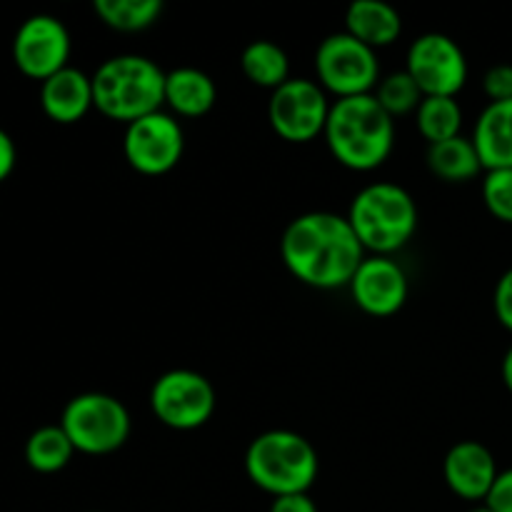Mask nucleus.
<instances>
[{"mask_svg":"<svg viewBox=\"0 0 512 512\" xmlns=\"http://www.w3.org/2000/svg\"><path fill=\"white\" fill-rule=\"evenodd\" d=\"M283 263L300 283L318 290L350 285L365 260V248L348 215L313 210L290 220L280 240Z\"/></svg>","mask_w":512,"mask_h":512,"instance_id":"1","label":"nucleus"},{"mask_svg":"<svg viewBox=\"0 0 512 512\" xmlns=\"http://www.w3.org/2000/svg\"><path fill=\"white\" fill-rule=\"evenodd\" d=\"M323 135L340 165L368 173L393 153L395 118L378 103L375 93L338 98L330 105Z\"/></svg>","mask_w":512,"mask_h":512,"instance_id":"2","label":"nucleus"},{"mask_svg":"<svg viewBox=\"0 0 512 512\" xmlns=\"http://www.w3.org/2000/svg\"><path fill=\"white\" fill-rule=\"evenodd\" d=\"M90 78L95 108L110 120L130 125L165 103V70L145 55H113Z\"/></svg>","mask_w":512,"mask_h":512,"instance_id":"3","label":"nucleus"},{"mask_svg":"<svg viewBox=\"0 0 512 512\" xmlns=\"http://www.w3.org/2000/svg\"><path fill=\"white\" fill-rule=\"evenodd\" d=\"M245 473L273 498L308 493L320 473L318 450L293 430H268L248 445Z\"/></svg>","mask_w":512,"mask_h":512,"instance_id":"4","label":"nucleus"},{"mask_svg":"<svg viewBox=\"0 0 512 512\" xmlns=\"http://www.w3.org/2000/svg\"><path fill=\"white\" fill-rule=\"evenodd\" d=\"M348 220L365 250L390 255L403 248L418 230V205L398 183H370L353 198Z\"/></svg>","mask_w":512,"mask_h":512,"instance_id":"5","label":"nucleus"},{"mask_svg":"<svg viewBox=\"0 0 512 512\" xmlns=\"http://www.w3.org/2000/svg\"><path fill=\"white\" fill-rule=\"evenodd\" d=\"M60 428L78 453L110 455L128 443L130 413L113 395L80 393L63 408Z\"/></svg>","mask_w":512,"mask_h":512,"instance_id":"6","label":"nucleus"},{"mask_svg":"<svg viewBox=\"0 0 512 512\" xmlns=\"http://www.w3.org/2000/svg\"><path fill=\"white\" fill-rule=\"evenodd\" d=\"M315 73L323 90L338 98L368 95L380 83L378 53L348 30L320 40L315 50Z\"/></svg>","mask_w":512,"mask_h":512,"instance_id":"7","label":"nucleus"},{"mask_svg":"<svg viewBox=\"0 0 512 512\" xmlns=\"http://www.w3.org/2000/svg\"><path fill=\"white\" fill-rule=\"evenodd\" d=\"M218 395L213 383L195 370L178 368L160 375L150 390L155 418L173 430L203 428L215 413Z\"/></svg>","mask_w":512,"mask_h":512,"instance_id":"8","label":"nucleus"},{"mask_svg":"<svg viewBox=\"0 0 512 512\" xmlns=\"http://www.w3.org/2000/svg\"><path fill=\"white\" fill-rule=\"evenodd\" d=\"M330 103L323 85L310 78H290L273 90L268 103L270 128L288 143H310L325 133Z\"/></svg>","mask_w":512,"mask_h":512,"instance_id":"9","label":"nucleus"},{"mask_svg":"<svg viewBox=\"0 0 512 512\" xmlns=\"http://www.w3.org/2000/svg\"><path fill=\"white\" fill-rule=\"evenodd\" d=\"M423 95H455L468 83V58L463 48L445 33H425L408 48L405 65Z\"/></svg>","mask_w":512,"mask_h":512,"instance_id":"10","label":"nucleus"},{"mask_svg":"<svg viewBox=\"0 0 512 512\" xmlns=\"http://www.w3.org/2000/svg\"><path fill=\"white\" fill-rule=\"evenodd\" d=\"M185 133L170 113H150L125 128L123 153L130 168L143 175H165L180 163Z\"/></svg>","mask_w":512,"mask_h":512,"instance_id":"11","label":"nucleus"},{"mask_svg":"<svg viewBox=\"0 0 512 512\" xmlns=\"http://www.w3.org/2000/svg\"><path fill=\"white\" fill-rule=\"evenodd\" d=\"M70 33L55 15L38 13L20 23L13 38V60L23 75L33 80H48L50 75L68 68Z\"/></svg>","mask_w":512,"mask_h":512,"instance_id":"12","label":"nucleus"},{"mask_svg":"<svg viewBox=\"0 0 512 512\" xmlns=\"http://www.w3.org/2000/svg\"><path fill=\"white\" fill-rule=\"evenodd\" d=\"M350 293L360 310L375 318L395 315L408 300V275L390 255H370L350 280Z\"/></svg>","mask_w":512,"mask_h":512,"instance_id":"13","label":"nucleus"},{"mask_svg":"<svg viewBox=\"0 0 512 512\" xmlns=\"http://www.w3.org/2000/svg\"><path fill=\"white\" fill-rule=\"evenodd\" d=\"M445 483L453 490L458 498L478 503V500L488 498L493 490L495 480H498L500 470L495 463L493 453L485 448L478 440H463V443L453 445L445 455L443 463Z\"/></svg>","mask_w":512,"mask_h":512,"instance_id":"14","label":"nucleus"},{"mask_svg":"<svg viewBox=\"0 0 512 512\" xmlns=\"http://www.w3.org/2000/svg\"><path fill=\"white\" fill-rule=\"evenodd\" d=\"M40 108L53 123L73 125L88 115L93 103V78L78 68H63L40 83Z\"/></svg>","mask_w":512,"mask_h":512,"instance_id":"15","label":"nucleus"},{"mask_svg":"<svg viewBox=\"0 0 512 512\" xmlns=\"http://www.w3.org/2000/svg\"><path fill=\"white\" fill-rule=\"evenodd\" d=\"M473 143L485 170L512 168V100L485 105L475 123Z\"/></svg>","mask_w":512,"mask_h":512,"instance_id":"16","label":"nucleus"},{"mask_svg":"<svg viewBox=\"0 0 512 512\" xmlns=\"http://www.w3.org/2000/svg\"><path fill=\"white\" fill-rule=\"evenodd\" d=\"M345 30L373 50L393 45L403 33V18L385 0H353L345 13Z\"/></svg>","mask_w":512,"mask_h":512,"instance_id":"17","label":"nucleus"},{"mask_svg":"<svg viewBox=\"0 0 512 512\" xmlns=\"http://www.w3.org/2000/svg\"><path fill=\"white\" fill-rule=\"evenodd\" d=\"M215 100H218V88L205 70L183 65L165 73V103L173 113L200 118L213 110Z\"/></svg>","mask_w":512,"mask_h":512,"instance_id":"18","label":"nucleus"},{"mask_svg":"<svg viewBox=\"0 0 512 512\" xmlns=\"http://www.w3.org/2000/svg\"><path fill=\"white\" fill-rule=\"evenodd\" d=\"M428 168L445 183H468L478 178L480 170H485L473 138H465V135L430 145Z\"/></svg>","mask_w":512,"mask_h":512,"instance_id":"19","label":"nucleus"},{"mask_svg":"<svg viewBox=\"0 0 512 512\" xmlns=\"http://www.w3.org/2000/svg\"><path fill=\"white\" fill-rule=\"evenodd\" d=\"M240 68L245 78L258 88H280L285 80H290V60L288 53L273 40H253L245 45L240 55Z\"/></svg>","mask_w":512,"mask_h":512,"instance_id":"20","label":"nucleus"},{"mask_svg":"<svg viewBox=\"0 0 512 512\" xmlns=\"http://www.w3.org/2000/svg\"><path fill=\"white\" fill-rule=\"evenodd\" d=\"M75 448L70 443L68 433L58 425H43L35 430L25 443V463L35 470V473H60L65 465L73 460Z\"/></svg>","mask_w":512,"mask_h":512,"instance_id":"21","label":"nucleus"},{"mask_svg":"<svg viewBox=\"0 0 512 512\" xmlns=\"http://www.w3.org/2000/svg\"><path fill=\"white\" fill-rule=\"evenodd\" d=\"M415 123H418L420 135L433 143H443V140L460 135V125H463V108L450 95H425L423 103L415 110Z\"/></svg>","mask_w":512,"mask_h":512,"instance_id":"22","label":"nucleus"},{"mask_svg":"<svg viewBox=\"0 0 512 512\" xmlns=\"http://www.w3.org/2000/svg\"><path fill=\"white\" fill-rule=\"evenodd\" d=\"M93 10L108 28L138 33L158 23L163 15V0H95Z\"/></svg>","mask_w":512,"mask_h":512,"instance_id":"23","label":"nucleus"},{"mask_svg":"<svg viewBox=\"0 0 512 512\" xmlns=\"http://www.w3.org/2000/svg\"><path fill=\"white\" fill-rule=\"evenodd\" d=\"M375 98H378V103L393 118H398V115H408L413 110H418L425 95L408 70H398V73H390L385 78H380L378 88H375Z\"/></svg>","mask_w":512,"mask_h":512,"instance_id":"24","label":"nucleus"},{"mask_svg":"<svg viewBox=\"0 0 512 512\" xmlns=\"http://www.w3.org/2000/svg\"><path fill=\"white\" fill-rule=\"evenodd\" d=\"M485 208L493 218L512 225V168L488 170L483 180Z\"/></svg>","mask_w":512,"mask_h":512,"instance_id":"25","label":"nucleus"},{"mask_svg":"<svg viewBox=\"0 0 512 512\" xmlns=\"http://www.w3.org/2000/svg\"><path fill=\"white\" fill-rule=\"evenodd\" d=\"M483 90L490 98V103H505L512 100V65H493L483 75Z\"/></svg>","mask_w":512,"mask_h":512,"instance_id":"26","label":"nucleus"},{"mask_svg":"<svg viewBox=\"0 0 512 512\" xmlns=\"http://www.w3.org/2000/svg\"><path fill=\"white\" fill-rule=\"evenodd\" d=\"M493 305H495V315H498L500 325L508 328L512 333V268L505 270L503 278H500L498 285H495Z\"/></svg>","mask_w":512,"mask_h":512,"instance_id":"27","label":"nucleus"},{"mask_svg":"<svg viewBox=\"0 0 512 512\" xmlns=\"http://www.w3.org/2000/svg\"><path fill=\"white\" fill-rule=\"evenodd\" d=\"M485 505L493 512H512V468L498 475L493 490L485 498Z\"/></svg>","mask_w":512,"mask_h":512,"instance_id":"28","label":"nucleus"},{"mask_svg":"<svg viewBox=\"0 0 512 512\" xmlns=\"http://www.w3.org/2000/svg\"><path fill=\"white\" fill-rule=\"evenodd\" d=\"M270 512H318V505H315V500L308 493L283 495V498L273 500Z\"/></svg>","mask_w":512,"mask_h":512,"instance_id":"29","label":"nucleus"},{"mask_svg":"<svg viewBox=\"0 0 512 512\" xmlns=\"http://www.w3.org/2000/svg\"><path fill=\"white\" fill-rule=\"evenodd\" d=\"M15 163H18V150H15L13 138H10L8 130L0 128V183L13 175Z\"/></svg>","mask_w":512,"mask_h":512,"instance_id":"30","label":"nucleus"},{"mask_svg":"<svg viewBox=\"0 0 512 512\" xmlns=\"http://www.w3.org/2000/svg\"><path fill=\"white\" fill-rule=\"evenodd\" d=\"M503 383H505V388H508L512 393V345H510L508 353H505V358H503Z\"/></svg>","mask_w":512,"mask_h":512,"instance_id":"31","label":"nucleus"},{"mask_svg":"<svg viewBox=\"0 0 512 512\" xmlns=\"http://www.w3.org/2000/svg\"><path fill=\"white\" fill-rule=\"evenodd\" d=\"M468 512H493V510H490V508H488V505H485V503H483V505H475V508H470Z\"/></svg>","mask_w":512,"mask_h":512,"instance_id":"32","label":"nucleus"},{"mask_svg":"<svg viewBox=\"0 0 512 512\" xmlns=\"http://www.w3.org/2000/svg\"><path fill=\"white\" fill-rule=\"evenodd\" d=\"M93 512H95V510H93Z\"/></svg>","mask_w":512,"mask_h":512,"instance_id":"33","label":"nucleus"}]
</instances>
